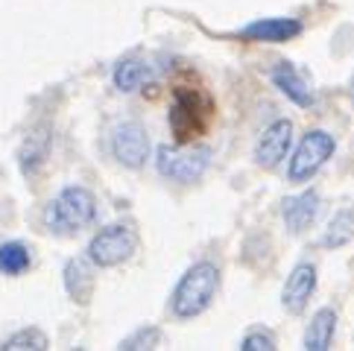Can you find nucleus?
I'll return each instance as SVG.
<instances>
[{"label": "nucleus", "mask_w": 354, "mask_h": 351, "mask_svg": "<svg viewBox=\"0 0 354 351\" xmlns=\"http://www.w3.org/2000/svg\"><path fill=\"white\" fill-rule=\"evenodd\" d=\"M149 153H153V144H149V135L138 120H123L111 132V155L118 158V164L129 167V170H141L147 164Z\"/></svg>", "instance_id": "0eeeda50"}, {"label": "nucleus", "mask_w": 354, "mask_h": 351, "mask_svg": "<svg viewBox=\"0 0 354 351\" xmlns=\"http://www.w3.org/2000/svg\"><path fill=\"white\" fill-rule=\"evenodd\" d=\"M301 21L296 18H258L240 30L243 41H263V44H284L301 35Z\"/></svg>", "instance_id": "9b49d317"}, {"label": "nucleus", "mask_w": 354, "mask_h": 351, "mask_svg": "<svg viewBox=\"0 0 354 351\" xmlns=\"http://www.w3.org/2000/svg\"><path fill=\"white\" fill-rule=\"evenodd\" d=\"M319 205H322V199L313 187H308V191H301L296 196H287L281 202V217L290 234H305L316 222V217H319Z\"/></svg>", "instance_id": "9d476101"}, {"label": "nucleus", "mask_w": 354, "mask_h": 351, "mask_svg": "<svg viewBox=\"0 0 354 351\" xmlns=\"http://www.w3.org/2000/svg\"><path fill=\"white\" fill-rule=\"evenodd\" d=\"M211 155L208 144H161L156 149V170L176 184H194L211 167Z\"/></svg>", "instance_id": "7ed1b4c3"}, {"label": "nucleus", "mask_w": 354, "mask_h": 351, "mask_svg": "<svg viewBox=\"0 0 354 351\" xmlns=\"http://www.w3.org/2000/svg\"><path fill=\"white\" fill-rule=\"evenodd\" d=\"M94 267L97 263L91 258H71L65 263V272H62V281H65V290L68 296L73 298V302H80V305H88L91 302V296H94Z\"/></svg>", "instance_id": "4468645a"}, {"label": "nucleus", "mask_w": 354, "mask_h": 351, "mask_svg": "<svg viewBox=\"0 0 354 351\" xmlns=\"http://www.w3.org/2000/svg\"><path fill=\"white\" fill-rule=\"evenodd\" d=\"M138 249V234L132 225L126 222H111L106 229H100L91 240H88L85 255L91 258L100 269H111L126 263Z\"/></svg>", "instance_id": "39448f33"}, {"label": "nucleus", "mask_w": 354, "mask_h": 351, "mask_svg": "<svg viewBox=\"0 0 354 351\" xmlns=\"http://www.w3.org/2000/svg\"><path fill=\"white\" fill-rule=\"evenodd\" d=\"M97 220V196L82 184H68L44 208V225L59 237L80 234Z\"/></svg>", "instance_id": "f03ea898"}, {"label": "nucleus", "mask_w": 354, "mask_h": 351, "mask_svg": "<svg viewBox=\"0 0 354 351\" xmlns=\"http://www.w3.org/2000/svg\"><path fill=\"white\" fill-rule=\"evenodd\" d=\"M170 129L176 135L179 144H191L196 135H202L208 123V108L202 106V99L196 91H187V88H176L173 91V106H170Z\"/></svg>", "instance_id": "423d86ee"}, {"label": "nucleus", "mask_w": 354, "mask_h": 351, "mask_svg": "<svg viewBox=\"0 0 354 351\" xmlns=\"http://www.w3.org/2000/svg\"><path fill=\"white\" fill-rule=\"evenodd\" d=\"M351 237H354V208H339L334 214V220L328 222L319 243L325 249H339V246H346Z\"/></svg>", "instance_id": "dca6fc26"}, {"label": "nucleus", "mask_w": 354, "mask_h": 351, "mask_svg": "<svg viewBox=\"0 0 354 351\" xmlns=\"http://www.w3.org/2000/svg\"><path fill=\"white\" fill-rule=\"evenodd\" d=\"M220 293V267L211 260H196L194 267H187L185 275L176 281L170 293V310L176 319H194L202 316L214 298Z\"/></svg>", "instance_id": "f257e3e1"}, {"label": "nucleus", "mask_w": 354, "mask_h": 351, "mask_svg": "<svg viewBox=\"0 0 354 351\" xmlns=\"http://www.w3.org/2000/svg\"><path fill=\"white\" fill-rule=\"evenodd\" d=\"M290 146H293V120L290 117H275L270 126L258 135L252 158H255L258 167L272 170L290 155Z\"/></svg>", "instance_id": "6e6552de"}, {"label": "nucleus", "mask_w": 354, "mask_h": 351, "mask_svg": "<svg viewBox=\"0 0 354 351\" xmlns=\"http://www.w3.org/2000/svg\"><path fill=\"white\" fill-rule=\"evenodd\" d=\"M47 149H50V137H47V135H39V132H35V135L27 137V144H24V146H21V153H18V161H21L24 176H35V170L44 164Z\"/></svg>", "instance_id": "a211bd4d"}, {"label": "nucleus", "mask_w": 354, "mask_h": 351, "mask_svg": "<svg viewBox=\"0 0 354 351\" xmlns=\"http://www.w3.org/2000/svg\"><path fill=\"white\" fill-rule=\"evenodd\" d=\"M270 79H272V85H275L278 91H281L293 106H299V108H313V106H316L313 88H310L308 79L296 70L293 61H278V65L270 70Z\"/></svg>", "instance_id": "f8f14e48"}, {"label": "nucleus", "mask_w": 354, "mask_h": 351, "mask_svg": "<svg viewBox=\"0 0 354 351\" xmlns=\"http://www.w3.org/2000/svg\"><path fill=\"white\" fill-rule=\"evenodd\" d=\"M164 340L161 328H156V325H141L138 331H132L129 336H123L120 340V351H144V348H158Z\"/></svg>", "instance_id": "aec40b11"}, {"label": "nucleus", "mask_w": 354, "mask_h": 351, "mask_svg": "<svg viewBox=\"0 0 354 351\" xmlns=\"http://www.w3.org/2000/svg\"><path fill=\"white\" fill-rule=\"evenodd\" d=\"M158 65H153L149 59H138V56H129V59H120L115 65V73H111V82H115L118 91L123 94H132V91H141L144 85H153L158 79Z\"/></svg>", "instance_id": "ddd939ff"}, {"label": "nucleus", "mask_w": 354, "mask_h": 351, "mask_svg": "<svg viewBox=\"0 0 354 351\" xmlns=\"http://www.w3.org/2000/svg\"><path fill=\"white\" fill-rule=\"evenodd\" d=\"M316 284H319V275H316V263L313 260H299L293 269H290L284 290H281V307L287 313H305V307L310 305V296L316 293Z\"/></svg>", "instance_id": "1a4fd4ad"}, {"label": "nucleus", "mask_w": 354, "mask_h": 351, "mask_svg": "<svg viewBox=\"0 0 354 351\" xmlns=\"http://www.w3.org/2000/svg\"><path fill=\"white\" fill-rule=\"evenodd\" d=\"M351 103H354V77H351Z\"/></svg>", "instance_id": "4be33fe9"}, {"label": "nucleus", "mask_w": 354, "mask_h": 351, "mask_svg": "<svg viewBox=\"0 0 354 351\" xmlns=\"http://www.w3.org/2000/svg\"><path fill=\"white\" fill-rule=\"evenodd\" d=\"M334 153H337V141L331 132H325V129L305 132V137L299 141V146L293 149V155L287 161V179L296 184L310 182L328 164V158Z\"/></svg>", "instance_id": "20e7f679"}, {"label": "nucleus", "mask_w": 354, "mask_h": 351, "mask_svg": "<svg viewBox=\"0 0 354 351\" xmlns=\"http://www.w3.org/2000/svg\"><path fill=\"white\" fill-rule=\"evenodd\" d=\"M278 340L270 328H249L240 340V351H275Z\"/></svg>", "instance_id": "412c9836"}, {"label": "nucleus", "mask_w": 354, "mask_h": 351, "mask_svg": "<svg viewBox=\"0 0 354 351\" xmlns=\"http://www.w3.org/2000/svg\"><path fill=\"white\" fill-rule=\"evenodd\" d=\"M0 348L3 351H44V348H50V340L39 328H21L12 336H6Z\"/></svg>", "instance_id": "6ab92c4d"}, {"label": "nucleus", "mask_w": 354, "mask_h": 351, "mask_svg": "<svg viewBox=\"0 0 354 351\" xmlns=\"http://www.w3.org/2000/svg\"><path fill=\"white\" fill-rule=\"evenodd\" d=\"M30 263H32V255H30V249L24 246L21 240L0 243V272H3V275L18 278V275H24L30 269Z\"/></svg>", "instance_id": "f3484780"}, {"label": "nucleus", "mask_w": 354, "mask_h": 351, "mask_svg": "<svg viewBox=\"0 0 354 351\" xmlns=\"http://www.w3.org/2000/svg\"><path fill=\"white\" fill-rule=\"evenodd\" d=\"M337 334V310L334 307H319L310 316V325L301 336V348L305 351H328Z\"/></svg>", "instance_id": "2eb2a0df"}]
</instances>
